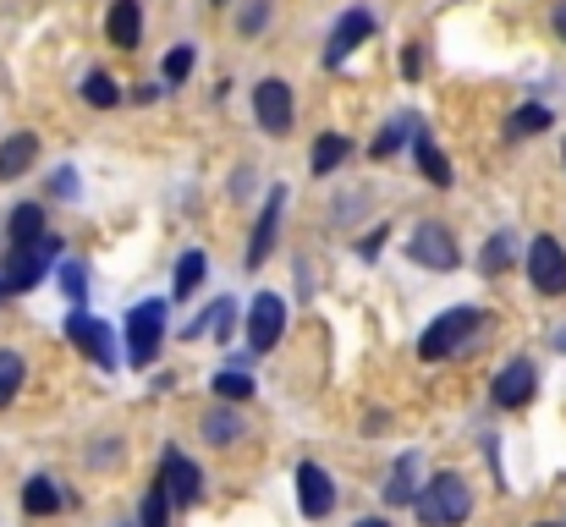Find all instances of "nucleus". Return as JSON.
<instances>
[{"mask_svg": "<svg viewBox=\"0 0 566 527\" xmlns=\"http://www.w3.org/2000/svg\"><path fill=\"white\" fill-rule=\"evenodd\" d=\"M418 523L423 527H462L473 517V495H468V484L457 478V473H440V478H429L423 489H418Z\"/></svg>", "mask_w": 566, "mask_h": 527, "instance_id": "1", "label": "nucleus"}, {"mask_svg": "<svg viewBox=\"0 0 566 527\" xmlns=\"http://www.w3.org/2000/svg\"><path fill=\"white\" fill-rule=\"evenodd\" d=\"M479 325H484V314L479 308H446L429 330H423V341H418V357H429V362H440V357H451V351H462L468 336H479Z\"/></svg>", "mask_w": 566, "mask_h": 527, "instance_id": "2", "label": "nucleus"}, {"mask_svg": "<svg viewBox=\"0 0 566 527\" xmlns=\"http://www.w3.org/2000/svg\"><path fill=\"white\" fill-rule=\"evenodd\" d=\"M55 253H61L55 236H44V242H33V247H6V264H0L6 292H33V286L50 275V259H55Z\"/></svg>", "mask_w": 566, "mask_h": 527, "instance_id": "3", "label": "nucleus"}, {"mask_svg": "<svg viewBox=\"0 0 566 527\" xmlns=\"http://www.w3.org/2000/svg\"><path fill=\"white\" fill-rule=\"evenodd\" d=\"M160 336H166V303L149 297V303H138L133 319H127V362H133V368H149V362L160 357Z\"/></svg>", "mask_w": 566, "mask_h": 527, "instance_id": "4", "label": "nucleus"}, {"mask_svg": "<svg viewBox=\"0 0 566 527\" xmlns=\"http://www.w3.org/2000/svg\"><path fill=\"white\" fill-rule=\"evenodd\" d=\"M281 336H286V303H281L275 292L253 297V308H248V351L264 357V351H275Z\"/></svg>", "mask_w": 566, "mask_h": 527, "instance_id": "5", "label": "nucleus"}, {"mask_svg": "<svg viewBox=\"0 0 566 527\" xmlns=\"http://www.w3.org/2000/svg\"><path fill=\"white\" fill-rule=\"evenodd\" d=\"M407 253H412V264H423V270H457V242H451V231H446L440 220H418Z\"/></svg>", "mask_w": 566, "mask_h": 527, "instance_id": "6", "label": "nucleus"}, {"mask_svg": "<svg viewBox=\"0 0 566 527\" xmlns=\"http://www.w3.org/2000/svg\"><path fill=\"white\" fill-rule=\"evenodd\" d=\"M528 281L545 297H562L566 292V253L556 236H534V247H528Z\"/></svg>", "mask_w": 566, "mask_h": 527, "instance_id": "7", "label": "nucleus"}, {"mask_svg": "<svg viewBox=\"0 0 566 527\" xmlns=\"http://www.w3.org/2000/svg\"><path fill=\"white\" fill-rule=\"evenodd\" d=\"M253 116H259V127H264L270 138H286V133H292V88H286L281 77H264V83L253 88Z\"/></svg>", "mask_w": 566, "mask_h": 527, "instance_id": "8", "label": "nucleus"}, {"mask_svg": "<svg viewBox=\"0 0 566 527\" xmlns=\"http://www.w3.org/2000/svg\"><path fill=\"white\" fill-rule=\"evenodd\" d=\"M297 506H303L308 523H319V517L336 512V484H331V473L319 462H303L297 467Z\"/></svg>", "mask_w": 566, "mask_h": 527, "instance_id": "9", "label": "nucleus"}, {"mask_svg": "<svg viewBox=\"0 0 566 527\" xmlns=\"http://www.w3.org/2000/svg\"><path fill=\"white\" fill-rule=\"evenodd\" d=\"M66 341L72 347H83L99 368H116V347H111V330L94 319V314H83V308H72V319H66Z\"/></svg>", "mask_w": 566, "mask_h": 527, "instance_id": "10", "label": "nucleus"}, {"mask_svg": "<svg viewBox=\"0 0 566 527\" xmlns=\"http://www.w3.org/2000/svg\"><path fill=\"white\" fill-rule=\"evenodd\" d=\"M160 484H166V495H171V506H177V512H188L192 500H198V489H203V473H198V462H188L182 451H166V467H160Z\"/></svg>", "mask_w": 566, "mask_h": 527, "instance_id": "11", "label": "nucleus"}, {"mask_svg": "<svg viewBox=\"0 0 566 527\" xmlns=\"http://www.w3.org/2000/svg\"><path fill=\"white\" fill-rule=\"evenodd\" d=\"M534 390H539V373H534V362H528V357L506 362V368L495 373V384H490V396H495L501 407H528V401H534Z\"/></svg>", "mask_w": 566, "mask_h": 527, "instance_id": "12", "label": "nucleus"}, {"mask_svg": "<svg viewBox=\"0 0 566 527\" xmlns=\"http://www.w3.org/2000/svg\"><path fill=\"white\" fill-rule=\"evenodd\" d=\"M369 33H375V17H369V11H347V17H342V22L331 28L325 61H331V66H342V61H347V55H353V50H358V44L369 39Z\"/></svg>", "mask_w": 566, "mask_h": 527, "instance_id": "13", "label": "nucleus"}, {"mask_svg": "<svg viewBox=\"0 0 566 527\" xmlns=\"http://www.w3.org/2000/svg\"><path fill=\"white\" fill-rule=\"evenodd\" d=\"M281 203H286V192L275 187L270 203H264V214H259V225H253V242H248V264L242 270H264V259H270V247L281 236Z\"/></svg>", "mask_w": 566, "mask_h": 527, "instance_id": "14", "label": "nucleus"}, {"mask_svg": "<svg viewBox=\"0 0 566 527\" xmlns=\"http://www.w3.org/2000/svg\"><path fill=\"white\" fill-rule=\"evenodd\" d=\"M105 39H111L116 50H138V39H144V6H138V0H111V11H105Z\"/></svg>", "mask_w": 566, "mask_h": 527, "instance_id": "15", "label": "nucleus"}, {"mask_svg": "<svg viewBox=\"0 0 566 527\" xmlns=\"http://www.w3.org/2000/svg\"><path fill=\"white\" fill-rule=\"evenodd\" d=\"M412 160H418V176H423V181L451 187V160H446V149H440L429 133H412Z\"/></svg>", "mask_w": 566, "mask_h": 527, "instance_id": "16", "label": "nucleus"}, {"mask_svg": "<svg viewBox=\"0 0 566 527\" xmlns=\"http://www.w3.org/2000/svg\"><path fill=\"white\" fill-rule=\"evenodd\" d=\"M33 160H39V138H33V133H11V138L0 144V181H17Z\"/></svg>", "mask_w": 566, "mask_h": 527, "instance_id": "17", "label": "nucleus"}, {"mask_svg": "<svg viewBox=\"0 0 566 527\" xmlns=\"http://www.w3.org/2000/svg\"><path fill=\"white\" fill-rule=\"evenodd\" d=\"M6 236H11V247H33V242H44V236H50V231H44V209H39V203H17L11 220H6Z\"/></svg>", "mask_w": 566, "mask_h": 527, "instance_id": "18", "label": "nucleus"}, {"mask_svg": "<svg viewBox=\"0 0 566 527\" xmlns=\"http://www.w3.org/2000/svg\"><path fill=\"white\" fill-rule=\"evenodd\" d=\"M22 512L28 517H50V512H61V489H55V478H28L22 484Z\"/></svg>", "mask_w": 566, "mask_h": 527, "instance_id": "19", "label": "nucleus"}, {"mask_svg": "<svg viewBox=\"0 0 566 527\" xmlns=\"http://www.w3.org/2000/svg\"><path fill=\"white\" fill-rule=\"evenodd\" d=\"M412 473H418V456H401V462L390 467V484H385V506H412V500H418V484H412Z\"/></svg>", "mask_w": 566, "mask_h": 527, "instance_id": "20", "label": "nucleus"}, {"mask_svg": "<svg viewBox=\"0 0 566 527\" xmlns=\"http://www.w3.org/2000/svg\"><path fill=\"white\" fill-rule=\"evenodd\" d=\"M353 155V138H342V133H325L319 144H314V155H308V166H314V176H331L342 160Z\"/></svg>", "mask_w": 566, "mask_h": 527, "instance_id": "21", "label": "nucleus"}, {"mask_svg": "<svg viewBox=\"0 0 566 527\" xmlns=\"http://www.w3.org/2000/svg\"><path fill=\"white\" fill-rule=\"evenodd\" d=\"M198 429H203V440H209V445H231V440H242V418H237V412H226V407H209Z\"/></svg>", "mask_w": 566, "mask_h": 527, "instance_id": "22", "label": "nucleus"}, {"mask_svg": "<svg viewBox=\"0 0 566 527\" xmlns=\"http://www.w3.org/2000/svg\"><path fill=\"white\" fill-rule=\"evenodd\" d=\"M545 127H551V110H545V105H523V110H512L506 138H534V133H545Z\"/></svg>", "mask_w": 566, "mask_h": 527, "instance_id": "23", "label": "nucleus"}, {"mask_svg": "<svg viewBox=\"0 0 566 527\" xmlns=\"http://www.w3.org/2000/svg\"><path fill=\"white\" fill-rule=\"evenodd\" d=\"M264 28H270V0H242V6H237V33L253 39V33H264Z\"/></svg>", "mask_w": 566, "mask_h": 527, "instance_id": "24", "label": "nucleus"}, {"mask_svg": "<svg viewBox=\"0 0 566 527\" xmlns=\"http://www.w3.org/2000/svg\"><path fill=\"white\" fill-rule=\"evenodd\" d=\"M203 270H209V259H203L198 247H188V253H182V264H177V297H188V292H198Z\"/></svg>", "mask_w": 566, "mask_h": 527, "instance_id": "25", "label": "nucleus"}, {"mask_svg": "<svg viewBox=\"0 0 566 527\" xmlns=\"http://www.w3.org/2000/svg\"><path fill=\"white\" fill-rule=\"evenodd\" d=\"M83 99H88V105H99V110H111V105L122 99V88H116L105 72H88V77H83Z\"/></svg>", "mask_w": 566, "mask_h": 527, "instance_id": "26", "label": "nucleus"}, {"mask_svg": "<svg viewBox=\"0 0 566 527\" xmlns=\"http://www.w3.org/2000/svg\"><path fill=\"white\" fill-rule=\"evenodd\" d=\"M506 259H512V236H506V231H495V236L484 242V253H479V270H484V275H501V270H506Z\"/></svg>", "mask_w": 566, "mask_h": 527, "instance_id": "27", "label": "nucleus"}, {"mask_svg": "<svg viewBox=\"0 0 566 527\" xmlns=\"http://www.w3.org/2000/svg\"><path fill=\"white\" fill-rule=\"evenodd\" d=\"M214 396H220V401H248V396H253V379L237 373V368H220V373H214Z\"/></svg>", "mask_w": 566, "mask_h": 527, "instance_id": "28", "label": "nucleus"}, {"mask_svg": "<svg viewBox=\"0 0 566 527\" xmlns=\"http://www.w3.org/2000/svg\"><path fill=\"white\" fill-rule=\"evenodd\" d=\"M22 373H28L22 368V351H0V407L22 390Z\"/></svg>", "mask_w": 566, "mask_h": 527, "instance_id": "29", "label": "nucleus"}, {"mask_svg": "<svg viewBox=\"0 0 566 527\" xmlns=\"http://www.w3.org/2000/svg\"><path fill=\"white\" fill-rule=\"evenodd\" d=\"M171 517V495H166V484H149V495H144V527H166Z\"/></svg>", "mask_w": 566, "mask_h": 527, "instance_id": "30", "label": "nucleus"}, {"mask_svg": "<svg viewBox=\"0 0 566 527\" xmlns=\"http://www.w3.org/2000/svg\"><path fill=\"white\" fill-rule=\"evenodd\" d=\"M192 61H198V50H192V44H177V50L166 55V83H188Z\"/></svg>", "mask_w": 566, "mask_h": 527, "instance_id": "31", "label": "nucleus"}, {"mask_svg": "<svg viewBox=\"0 0 566 527\" xmlns=\"http://www.w3.org/2000/svg\"><path fill=\"white\" fill-rule=\"evenodd\" d=\"M209 325H214V336H220V347H226V341H231V330H237V303H231V297H220Z\"/></svg>", "mask_w": 566, "mask_h": 527, "instance_id": "32", "label": "nucleus"}, {"mask_svg": "<svg viewBox=\"0 0 566 527\" xmlns=\"http://www.w3.org/2000/svg\"><path fill=\"white\" fill-rule=\"evenodd\" d=\"M61 292L72 297V308H83V264H61Z\"/></svg>", "mask_w": 566, "mask_h": 527, "instance_id": "33", "label": "nucleus"}, {"mask_svg": "<svg viewBox=\"0 0 566 527\" xmlns=\"http://www.w3.org/2000/svg\"><path fill=\"white\" fill-rule=\"evenodd\" d=\"M401 138H407V133H401V122H390V127L375 138V160H390V155L401 149Z\"/></svg>", "mask_w": 566, "mask_h": 527, "instance_id": "34", "label": "nucleus"}, {"mask_svg": "<svg viewBox=\"0 0 566 527\" xmlns=\"http://www.w3.org/2000/svg\"><path fill=\"white\" fill-rule=\"evenodd\" d=\"M55 192H61V198H77V176H72V171H55Z\"/></svg>", "mask_w": 566, "mask_h": 527, "instance_id": "35", "label": "nucleus"}, {"mask_svg": "<svg viewBox=\"0 0 566 527\" xmlns=\"http://www.w3.org/2000/svg\"><path fill=\"white\" fill-rule=\"evenodd\" d=\"M418 66H423V55H418V50H407V55H401V72H407V77H418Z\"/></svg>", "mask_w": 566, "mask_h": 527, "instance_id": "36", "label": "nucleus"}, {"mask_svg": "<svg viewBox=\"0 0 566 527\" xmlns=\"http://www.w3.org/2000/svg\"><path fill=\"white\" fill-rule=\"evenodd\" d=\"M556 33H562V39H566V0H562V6H556Z\"/></svg>", "mask_w": 566, "mask_h": 527, "instance_id": "37", "label": "nucleus"}, {"mask_svg": "<svg viewBox=\"0 0 566 527\" xmlns=\"http://www.w3.org/2000/svg\"><path fill=\"white\" fill-rule=\"evenodd\" d=\"M358 527H385V523H379V517H364V523H358Z\"/></svg>", "mask_w": 566, "mask_h": 527, "instance_id": "38", "label": "nucleus"}, {"mask_svg": "<svg viewBox=\"0 0 566 527\" xmlns=\"http://www.w3.org/2000/svg\"><path fill=\"white\" fill-rule=\"evenodd\" d=\"M562 351H566V330H562Z\"/></svg>", "mask_w": 566, "mask_h": 527, "instance_id": "39", "label": "nucleus"}, {"mask_svg": "<svg viewBox=\"0 0 566 527\" xmlns=\"http://www.w3.org/2000/svg\"><path fill=\"white\" fill-rule=\"evenodd\" d=\"M539 527H556V523H539Z\"/></svg>", "mask_w": 566, "mask_h": 527, "instance_id": "40", "label": "nucleus"}, {"mask_svg": "<svg viewBox=\"0 0 566 527\" xmlns=\"http://www.w3.org/2000/svg\"><path fill=\"white\" fill-rule=\"evenodd\" d=\"M0 292H6V281H0Z\"/></svg>", "mask_w": 566, "mask_h": 527, "instance_id": "41", "label": "nucleus"}, {"mask_svg": "<svg viewBox=\"0 0 566 527\" xmlns=\"http://www.w3.org/2000/svg\"><path fill=\"white\" fill-rule=\"evenodd\" d=\"M214 6H226V0H214Z\"/></svg>", "mask_w": 566, "mask_h": 527, "instance_id": "42", "label": "nucleus"}]
</instances>
